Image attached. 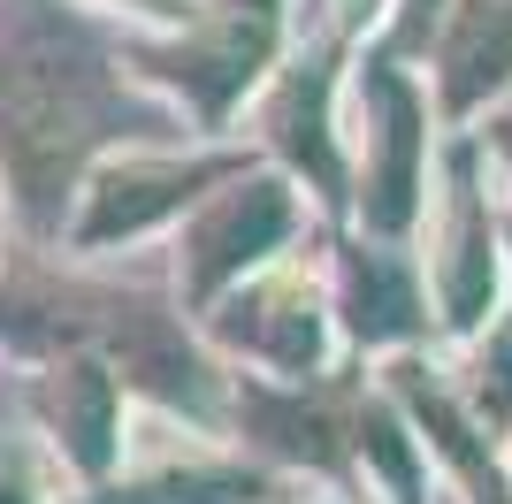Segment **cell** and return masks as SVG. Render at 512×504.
<instances>
[{"label": "cell", "instance_id": "cell-9", "mask_svg": "<svg viewBox=\"0 0 512 504\" xmlns=\"http://www.w3.org/2000/svg\"><path fill=\"white\" fill-rule=\"evenodd\" d=\"M467 153H459V168H451V222H444V314L467 329V321H482V306H490V275H497V252H490V214H482V199H474V176H467Z\"/></svg>", "mask_w": 512, "mask_h": 504}, {"label": "cell", "instance_id": "cell-1", "mask_svg": "<svg viewBox=\"0 0 512 504\" xmlns=\"http://www.w3.org/2000/svg\"><path fill=\"white\" fill-rule=\"evenodd\" d=\"M115 123L123 107L107 92L85 23L62 16L54 0L0 8V168L39 230L62 222V199L77 191L85 153L115 138Z\"/></svg>", "mask_w": 512, "mask_h": 504}, {"label": "cell", "instance_id": "cell-11", "mask_svg": "<svg viewBox=\"0 0 512 504\" xmlns=\"http://www.w3.org/2000/svg\"><path fill=\"white\" fill-rule=\"evenodd\" d=\"M398 390L413 398V413H421V428H428V443L444 451L459 474H467V489H474V504H505V482H497V466H490V436H482V420H467L459 405L444 398V390H421V375L413 367H398Z\"/></svg>", "mask_w": 512, "mask_h": 504}, {"label": "cell", "instance_id": "cell-12", "mask_svg": "<svg viewBox=\"0 0 512 504\" xmlns=\"http://www.w3.org/2000/svg\"><path fill=\"white\" fill-rule=\"evenodd\" d=\"M512 413V314L497 321V336L482 344V359H474V420H505Z\"/></svg>", "mask_w": 512, "mask_h": 504}, {"label": "cell", "instance_id": "cell-10", "mask_svg": "<svg viewBox=\"0 0 512 504\" xmlns=\"http://www.w3.org/2000/svg\"><path fill=\"white\" fill-rule=\"evenodd\" d=\"M344 306H352V329L367 344H390V336L421 329V298H413V275L390 260V252H352L344 260Z\"/></svg>", "mask_w": 512, "mask_h": 504}, {"label": "cell", "instance_id": "cell-5", "mask_svg": "<svg viewBox=\"0 0 512 504\" xmlns=\"http://www.w3.org/2000/svg\"><path fill=\"white\" fill-rule=\"evenodd\" d=\"M222 176V161H115L92 176L85 191V222H77V245H115V237H138L153 222H169L199 199V191Z\"/></svg>", "mask_w": 512, "mask_h": 504}, {"label": "cell", "instance_id": "cell-7", "mask_svg": "<svg viewBox=\"0 0 512 504\" xmlns=\"http://www.w3.org/2000/svg\"><path fill=\"white\" fill-rule=\"evenodd\" d=\"M222 336L230 344H245V352L276 359L283 375H306L321 359V314L314 298H306V283H260V291H237L230 314H222Z\"/></svg>", "mask_w": 512, "mask_h": 504}, {"label": "cell", "instance_id": "cell-13", "mask_svg": "<svg viewBox=\"0 0 512 504\" xmlns=\"http://www.w3.org/2000/svg\"><path fill=\"white\" fill-rule=\"evenodd\" d=\"M0 504H39V489L23 482L16 466H0Z\"/></svg>", "mask_w": 512, "mask_h": 504}, {"label": "cell", "instance_id": "cell-14", "mask_svg": "<svg viewBox=\"0 0 512 504\" xmlns=\"http://www.w3.org/2000/svg\"><path fill=\"white\" fill-rule=\"evenodd\" d=\"M497 146H505V153H512V123H497Z\"/></svg>", "mask_w": 512, "mask_h": 504}, {"label": "cell", "instance_id": "cell-2", "mask_svg": "<svg viewBox=\"0 0 512 504\" xmlns=\"http://www.w3.org/2000/svg\"><path fill=\"white\" fill-rule=\"evenodd\" d=\"M268 54H276V0H237V8H222L207 23L192 16V31L176 46H138V62L161 84H176L207 123L230 115V100L260 77Z\"/></svg>", "mask_w": 512, "mask_h": 504}, {"label": "cell", "instance_id": "cell-3", "mask_svg": "<svg viewBox=\"0 0 512 504\" xmlns=\"http://www.w3.org/2000/svg\"><path fill=\"white\" fill-rule=\"evenodd\" d=\"M367 184H360V207L383 237H398L413 222V191H421V92H413L398 69H367Z\"/></svg>", "mask_w": 512, "mask_h": 504}, {"label": "cell", "instance_id": "cell-8", "mask_svg": "<svg viewBox=\"0 0 512 504\" xmlns=\"http://www.w3.org/2000/svg\"><path fill=\"white\" fill-rule=\"evenodd\" d=\"M512 84V0H459L444 23V107H482Z\"/></svg>", "mask_w": 512, "mask_h": 504}, {"label": "cell", "instance_id": "cell-6", "mask_svg": "<svg viewBox=\"0 0 512 504\" xmlns=\"http://www.w3.org/2000/svg\"><path fill=\"white\" fill-rule=\"evenodd\" d=\"M39 413H46V428L69 443V459L85 466V474H100V466L115 459V413H123V398H115V375H107L100 359H62V367H46Z\"/></svg>", "mask_w": 512, "mask_h": 504}, {"label": "cell", "instance_id": "cell-4", "mask_svg": "<svg viewBox=\"0 0 512 504\" xmlns=\"http://www.w3.org/2000/svg\"><path fill=\"white\" fill-rule=\"evenodd\" d=\"M283 230H291V191L268 184V176L222 191L214 207H199L192 237H184V283H192V298H214L230 275L260 268L283 245Z\"/></svg>", "mask_w": 512, "mask_h": 504}]
</instances>
